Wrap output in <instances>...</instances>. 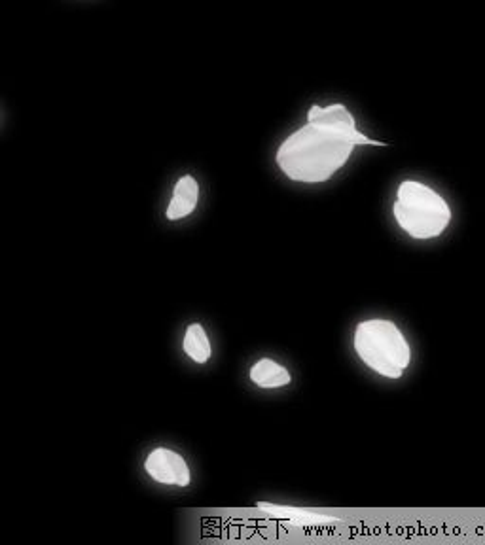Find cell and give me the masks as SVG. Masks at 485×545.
Wrapping results in <instances>:
<instances>
[{
    "label": "cell",
    "instance_id": "obj_1",
    "mask_svg": "<svg viewBox=\"0 0 485 545\" xmlns=\"http://www.w3.org/2000/svg\"><path fill=\"white\" fill-rule=\"evenodd\" d=\"M357 146H387L359 131L355 116L342 103L311 106L307 124L277 150V165L302 184H323L342 171Z\"/></svg>",
    "mask_w": 485,
    "mask_h": 545
},
{
    "label": "cell",
    "instance_id": "obj_2",
    "mask_svg": "<svg viewBox=\"0 0 485 545\" xmlns=\"http://www.w3.org/2000/svg\"><path fill=\"white\" fill-rule=\"evenodd\" d=\"M393 216L404 233L429 241L450 228L453 212L448 201L431 186L419 180H404L396 190Z\"/></svg>",
    "mask_w": 485,
    "mask_h": 545
},
{
    "label": "cell",
    "instance_id": "obj_3",
    "mask_svg": "<svg viewBox=\"0 0 485 545\" xmlns=\"http://www.w3.org/2000/svg\"><path fill=\"white\" fill-rule=\"evenodd\" d=\"M355 352L364 366L387 379H400L412 364V347L389 318L362 320L355 330Z\"/></svg>",
    "mask_w": 485,
    "mask_h": 545
},
{
    "label": "cell",
    "instance_id": "obj_4",
    "mask_svg": "<svg viewBox=\"0 0 485 545\" xmlns=\"http://www.w3.org/2000/svg\"><path fill=\"white\" fill-rule=\"evenodd\" d=\"M144 468L152 479H156L162 485L186 487L192 481V474L186 460L171 449H163V447L154 449L146 458Z\"/></svg>",
    "mask_w": 485,
    "mask_h": 545
},
{
    "label": "cell",
    "instance_id": "obj_5",
    "mask_svg": "<svg viewBox=\"0 0 485 545\" xmlns=\"http://www.w3.org/2000/svg\"><path fill=\"white\" fill-rule=\"evenodd\" d=\"M258 508L270 513L273 517H277V519H285L290 525H296V527H326V525H338L340 523V519L334 517V515H324V513L302 510V508L264 504V502H258Z\"/></svg>",
    "mask_w": 485,
    "mask_h": 545
},
{
    "label": "cell",
    "instance_id": "obj_6",
    "mask_svg": "<svg viewBox=\"0 0 485 545\" xmlns=\"http://www.w3.org/2000/svg\"><path fill=\"white\" fill-rule=\"evenodd\" d=\"M199 201V184L194 176L186 175L180 178L173 190L171 203L167 207V218L169 220H180L190 216L196 211Z\"/></svg>",
    "mask_w": 485,
    "mask_h": 545
},
{
    "label": "cell",
    "instance_id": "obj_7",
    "mask_svg": "<svg viewBox=\"0 0 485 545\" xmlns=\"http://www.w3.org/2000/svg\"><path fill=\"white\" fill-rule=\"evenodd\" d=\"M251 381L260 388L287 387L292 381L290 371L271 358L258 360L251 370Z\"/></svg>",
    "mask_w": 485,
    "mask_h": 545
},
{
    "label": "cell",
    "instance_id": "obj_8",
    "mask_svg": "<svg viewBox=\"0 0 485 545\" xmlns=\"http://www.w3.org/2000/svg\"><path fill=\"white\" fill-rule=\"evenodd\" d=\"M182 349L198 364H205L211 358V352H213L211 341H209V335H207L201 324L188 326V330L184 334Z\"/></svg>",
    "mask_w": 485,
    "mask_h": 545
}]
</instances>
